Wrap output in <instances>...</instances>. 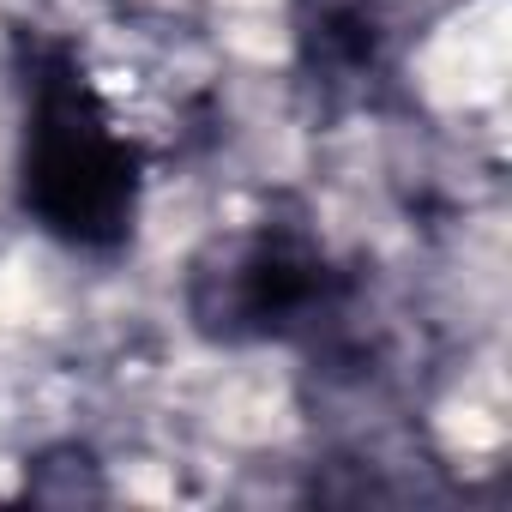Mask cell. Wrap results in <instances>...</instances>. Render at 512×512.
<instances>
[{
	"instance_id": "cell-1",
	"label": "cell",
	"mask_w": 512,
	"mask_h": 512,
	"mask_svg": "<svg viewBox=\"0 0 512 512\" xmlns=\"http://www.w3.org/2000/svg\"><path fill=\"white\" fill-rule=\"evenodd\" d=\"M19 205L25 217L91 260L121 253L139 229L151 163L109 103L85 43L19 31Z\"/></svg>"
},
{
	"instance_id": "cell-2",
	"label": "cell",
	"mask_w": 512,
	"mask_h": 512,
	"mask_svg": "<svg viewBox=\"0 0 512 512\" xmlns=\"http://www.w3.org/2000/svg\"><path fill=\"white\" fill-rule=\"evenodd\" d=\"M181 302L193 332L223 350L314 344L356 302V278L332 260L308 211L266 205L199 241Z\"/></svg>"
},
{
	"instance_id": "cell-3",
	"label": "cell",
	"mask_w": 512,
	"mask_h": 512,
	"mask_svg": "<svg viewBox=\"0 0 512 512\" xmlns=\"http://www.w3.org/2000/svg\"><path fill=\"white\" fill-rule=\"evenodd\" d=\"M416 0H290L296 85L326 115L374 109L404 67Z\"/></svg>"
},
{
	"instance_id": "cell-4",
	"label": "cell",
	"mask_w": 512,
	"mask_h": 512,
	"mask_svg": "<svg viewBox=\"0 0 512 512\" xmlns=\"http://www.w3.org/2000/svg\"><path fill=\"white\" fill-rule=\"evenodd\" d=\"M103 464L91 458V446L79 440H61V446H43L31 464H25V500H43V506H79V500H103Z\"/></svg>"
}]
</instances>
